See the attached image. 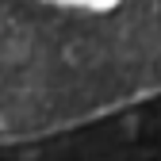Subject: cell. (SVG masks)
Returning <instances> with one entry per match:
<instances>
[{
    "mask_svg": "<svg viewBox=\"0 0 161 161\" xmlns=\"http://www.w3.org/2000/svg\"><path fill=\"white\" fill-rule=\"evenodd\" d=\"M157 96L161 0H0V142Z\"/></svg>",
    "mask_w": 161,
    "mask_h": 161,
    "instance_id": "1",
    "label": "cell"
}]
</instances>
